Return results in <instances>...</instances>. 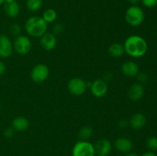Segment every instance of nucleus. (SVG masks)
Listing matches in <instances>:
<instances>
[{
  "label": "nucleus",
  "instance_id": "nucleus-1",
  "mask_svg": "<svg viewBox=\"0 0 157 156\" xmlns=\"http://www.w3.org/2000/svg\"><path fill=\"white\" fill-rule=\"evenodd\" d=\"M123 45L125 53L133 58H142L147 54L148 50L147 41L138 35L129 36L125 40Z\"/></svg>",
  "mask_w": 157,
  "mask_h": 156
},
{
  "label": "nucleus",
  "instance_id": "nucleus-2",
  "mask_svg": "<svg viewBox=\"0 0 157 156\" xmlns=\"http://www.w3.org/2000/svg\"><path fill=\"white\" fill-rule=\"evenodd\" d=\"M25 29L29 36L40 38L47 32L48 24L42 17L32 16L26 20Z\"/></svg>",
  "mask_w": 157,
  "mask_h": 156
},
{
  "label": "nucleus",
  "instance_id": "nucleus-3",
  "mask_svg": "<svg viewBox=\"0 0 157 156\" xmlns=\"http://www.w3.org/2000/svg\"><path fill=\"white\" fill-rule=\"evenodd\" d=\"M125 21L132 27H137L142 24L145 18L144 10L136 5H132L126 10Z\"/></svg>",
  "mask_w": 157,
  "mask_h": 156
},
{
  "label": "nucleus",
  "instance_id": "nucleus-4",
  "mask_svg": "<svg viewBox=\"0 0 157 156\" xmlns=\"http://www.w3.org/2000/svg\"><path fill=\"white\" fill-rule=\"evenodd\" d=\"M94 146L88 141L80 140L72 148V156H95Z\"/></svg>",
  "mask_w": 157,
  "mask_h": 156
},
{
  "label": "nucleus",
  "instance_id": "nucleus-5",
  "mask_svg": "<svg viewBox=\"0 0 157 156\" xmlns=\"http://www.w3.org/2000/svg\"><path fill=\"white\" fill-rule=\"evenodd\" d=\"M32 41L29 37L20 35L16 37L13 42V48L19 55H26L32 49Z\"/></svg>",
  "mask_w": 157,
  "mask_h": 156
},
{
  "label": "nucleus",
  "instance_id": "nucleus-6",
  "mask_svg": "<svg viewBox=\"0 0 157 156\" xmlns=\"http://www.w3.org/2000/svg\"><path fill=\"white\" fill-rule=\"evenodd\" d=\"M67 90L74 96H81L88 88L87 82L81 77H73L67 83Z\"/></svg>",
  "mask_w": 157,
  "mask_h": 156
},
{
  "label": "nucleus",
  "instance_id": "nucleus-7",
  "mask_svg": "<svg viewBox=\"0 0 157 156\" xmlns=\"http://www.w3.org/2000/svg\"><path fill=\"white\" fill-rule=\"evenodd\" d=\"M32 81L36 84L44 83L48 78L49 68L46 64H38L33 67L30 73Z\"/></svg>",
  "mask_w": 157,
  "mask_h": 156
},
{
  "label": "nucleus",
  "instance_id": "nucleus-8",
  "mask_svg": "<svg viewBox=\"0 0 157 156\" xmlns=\"http://www.w3.org/2000/svg\"><path fill=\"white\" fill-rule=\"evenodd\" d=\"M90 89L94 97L101 98L107 94L108 91V84L103 79H98L90 84Z\"/></svg>",
  "mask_w": 157,
  "mask_h": 156
},
{
  "label": "nucleus",
  "instance_id": "nucleus-9",
  "mask_svg": "<svg viewBox=\"0 0 157 156\" xmlns=\"http://www.w3.org/2000/svg\"><path fill=\"white\" fill-rule=\"evenodd\" d=\"M13 43L9 36L0 35V58H8L13 52Z\"/></svg>",
  "mask_w": 157,
  "mask_h": 156
},
{
  "label": "nucleus",
  "instance_id": "nucleus-10",
  "mask_svg": "<svg viewBox=\"0 0 157 156\" xmlns=\"http://www.w3.org/2000/svg\"><path fill=\"white\" fill-rule=\"evenodd\" d=\"M95 154L99 156H107L112 150V144L108 139H101L94 145Z\"/></svg>",
  "mask_w": 157,
  "mask_h": 156
},
{
  "label": "nucleus",
  "instance_id": "nucleus-11",
  "mask_svg": "<svg viewBox=\"0 0 157 156\" xmlns=\"http://www.w3.org/2000/svg\"><path fill=\"white\" fill-rule=\"evenodd\" d=\"M58 40L56 35L51 32H46L40 38V44L44 50L50 51L56 47Z\"/></svg>",
  "mask_w": 157,
  "mask_h": 156
},
{
  "label": "nucleus",
  "instance_id": "nucleus-12",
  "mask_svg": "<svg viewBox=\"0 0 157 156\" xmlns=\"http://www.w3.org/2000/svg\"><path fill=\"white\" fill-rule=\"evenodd\" d=\"M128 97L130 100L136 102V101L140 100L143 98L144 95V87L140 83H135L132 84L129 88L128 92Z\"/></svg>",
  "mask_w": 157,
  "mask_h": 156
},
{
  "label": "nucleus",
  "instance_id": "nucleus-13",
  "mask_svg": "<svg viewBox=\"0 0 157 156\" xmlns=\"http://www.w3.org/2000/svg\"><path fill=\"white\" fill-rule=\"evenodd\" d=\"M114 146L118 151L121 153H128L133 148V142L127 137H120L114 142Z\"/></svg>",
  "mask_w": 157,
  "mask_h": 156
},
{
  "label": "nucleus",
  "instance_id": "nucleus-14",
  "mask_svg": "<svg viewBox=\"0 0 157 156\" xmlns=\"http://www.w3.org/2000/svg\"><path fill=\"white\" fill-rule=\"evenodd\" d=\"M121 72L124 76L127 77H133L136 76L140 72V68L138 64L134 61H126L121 65Z\"/></svg>",
  "mask_w": 157,
  "mask_h": 156
},
{
  "label": "nucleus",
  "instance_id": "nucleus-15",
  "mask_svg": "<svg viewBox=\"0 0 157 156\" xmlns=\"http://www.w3.org/2000/svg\"><path fill=\"white\" fill-rule=\"evenodd\" d=\"M129 124H130V127L133 129L139 130L144 128L147 124V118H146L145 115L141 113H135L132 117L130 118V121H129Z\"/></svg>",
  "mask_w": 157,
  "mask_h": 156
},
{
  "label": "nucleus",
  "instance_id": "nucleus-16",
  "mask_svg": "<svg viewBox=\"0 0 157 156\" xmlns=\"http://www.w3.org/2000/svg\"><path fill=\"white\" fill-rule=\"evenodd\" d=\"M30 126V122L27 118L24 116H17L12 120V127L15 131L24 132L29 129Z\"/></svg>",
  "mask_w": 157,
  "mask_h": 156
},
{
  "label": "nucleus",
  "instance_id": "nucleus-17",
  "mask_svg": "<svg viewBox=\"0 0 157 156\" xmlns=\"http://www.w3.org/2000/svg\"><path fill=\"white\" fill-rule=\"evenodd\" d=\"M4 11L6 15L11 18H15L20 13V6L17 2L11 3H5Z\"/></svg>",
  "mask_w": 157,
  "mask_h": 156
},
{
  "label": "nucleus",
  "instance_id": "nucleus-18",
  "mask_svg": "<svg viewBox=\"0 0 157 156\" xmlns=\"http://www.w3.org/2000/svg\"><path fill=\"white\" fill-rule=\"evenodd\" d=\"M108 53L113 58H121L125 53L124 45L120 43H113L109 47Z\"/></svg>",
  "mask_w": 157,
  "mask_h": 156
},
{
  "label": "nucleus",
  "instance_id": "nucleus-19",
  "mask_svg": "<svg viewBox=\"0 0 157 156\" xmlns=\"http://www.w3.org/2000/svg\"><path fill=\"white\" fill-rule=\"evenodd\" d=\"M58 18V13L53 9H48L43 12L42 18L47 24H51L56 21Z\"/></svg>",
  "mask_w": 157,
  "mask_h": 156
},
{
  "label": "nucleus",
  "instance_id": "nucleus-20",
  "mask_svg": "<svg viewBox=\"0 0 157 156\" xmlns=\"http://www.w3.org/2000/svg\"><path fill=\"white\" fill-rule=\"evenodd\" d=\"M43 5V0H26V9L32 12L39 10Z\"/></svg>",
  "mask_w": 157,
  "mask_h": 156
},
{
  "label": "nucleus",
  "instance_id": "nucleus-21",
  "mask_svg": "<svg viewBox=\"0 0 157 156\" xmlns=\"http://www.w3.org/2000/svg\"><path fill=\"white\" fill-rule=\"evenodd\" d=\"M94 134L93 128L90 126H84L81 128L78 132V136L80 139L83 141H88L89 139L92 137Z\"/></svg>",
  "mask_w": 157,
  "mask_h": 156
},
{
  "label": "nucleus",
  "instance_id": "nucleus-22",
  "mask_svg": "<svg viewBox=\"0 0 157 156\" xmlns=\"http://www.w3.org/2000/svg\"><path fill=\"white\" fill-rule=\"evenodd\" d=\"M147 146L149 149L152 150V151L157 150V137L152 136V137L149 138L147 141Z\"/></svg>",
  "mask_w": 157,
  "mask_h": 156
},
{
  "label": "nucleus",
  "instance_id": "nucleus-23",
  "mask_svg": "<svg viewBox=\"0 0 157 156\" xmlns=\"http://www.w3.org/2000/svg\"><path fill=\"white\" fill-rule=\"evenodd\" d=\"M10 32L13 35L15 36H18V35H21V27L20 26V24L15 23V24H12L10 26Z\"/></svg>",
  "mask_w": 157,
  "mask_h": 156
},
{
  "label": "nucleus",
  "instance_id": "nucleus-24",
  "mask_svg": "<svg viewBox=\"0 0 157 156\" xmlns=\"http://www.w3.org/2000/svg\"><path fill=\"white\" fill-rule=\"evenodd\" d=\"M64 31V25L61 23H56L55 25L53 26V30H52V33L55 35H59L61 34Z\"/></svg>",
  "mask_w": 157,
  "mask_h": 156
},
{
  "label": "nucleus",
  "instance_id": "nucleus-25",
  "mask_svg": "<svg viewBox=\"0 0 157 156\" xmlns=\"http://www.w3.org/2000/svg\"><path fill=\"white\" fill-rule=\"evenodd\" d=\"M136 77H137V80L138 81L140 82V84H144V83L147 82V80H148L149 77L148 76H147V73H142V72H139L138 73V74L136 75Z\"/></svg>",
  "mask_w": 157,
  "mask_h": 156
},
{
  "label": "nucleus",
  "instance_id": "nucleus-26",
  "mask_svg": "<svg viewBox=\"0 0 157 156\" xmlns=\"http://www.w3.org/2000/svg\"><path fill=\"white\" fill-rule=\"evenodd\" d=\"M3 134H4V136L6 138L10 139V138L13 137L14 135H15V129L12 127H8L5 129Z\"/></svg>",
  "mask_w": 157,
  "mask_h": 156
},
{
  "label": "nucleus",
  "instance_id": "nucleus-27",
  "mask_svg": "<svg viewBox=\"0 0 157 156\" xmlns=\"http://www.w3.org/2000/svg\"><path fill=\"white\" fill-rule=\"evenodd\" d=\"M141 2L145 7L153 8L157 5V0H141Z\"/></svg>",
  "mask_w": 157,
  "mask_h": 156
},
{
  "label": "nucleus",
  "instance_id": "nucleus-28",
  "mask_svg": "<svg viewBox=\"0 0 157 156\" xmlns=\"http://www.w3.org/2000/svg\"><path fill=\"white\" fill-rule=\"evenodd\" d=\"M6 70V64L3 61H0V76H2L3 74L5 73Z\"/></svg>",
  "mask_w": 157,
  "mask_h": 156
},
{
  "label": "nucleus",
  "instance_id": "nucleus-29",
  "mask_svg": "<svg viewBox=\"0 0 157 156\" xmlns=\"http://www.w3.org/2000/svg\"><path fill=\"white\" fill-rule=\"evenodd\" d=\"M112 78H113V74H112L111 72L108 71L104 74V79L103 80L107 82V80H112Z\"/></svg>",
  "mask_w": 157,
  "mask_h": 156
},
{
  "label": "nucleus",
  "instance_id": "nucleus-30",
  "mask_svg": "<svg viewBox=\"0 0 157 156\" xmlns=\"http://www.w3.org/2000/svg\"><path fill=\"white\" fill-rule=\"evenodd\" d=\"M128 123L129 122L126 119H122V120H121L119 122V126L121 128H126L127 126V125H128Z\"/></svg>",
  "mask_w": 157,
  "mask_h": 156
},
{
  "label": "nucleus",
  "instance_id": "nucleus-31",
  "mask_svg": "<svg viewBox=\"0 0 157 156\" xmlns=\"http://www.w3.org/2000/svg\"><path fill=\"white\" fill-rule=\"evenodd\" d=\"M142 156H157V155L154 152H153V151H147V152H145L144 154H143Z\"/></svg>",
  "mask_w": 157,
  "mask_h": 156
},
{
  "label": "nucleus",
  "instance_id": "nucleus-32",
  "mask_svg": "<svg viewBox=\"0 0 157 156\" xmlns=\"http://www.w3.org/2000/svg\"><path fill=\"white\" fill-rule=\"evenodd\" d=\"M129 3H130L131 5H136L137 3H139L141 0H127Z\"/></svg>",
  "mask_w": 157,
  "mask_h": 156
},
{
  "label": "nucleus",
  "instance_id": "nucleus-33",
  "mask_svg": "<svg viewBox=\"0 0 157 156\" xmlns=\"http://www.w3.org/2000/svg\"><path fill=\"white\" fill-rule=\"evenodd\" d=\"M125 156H138L137 154H136V153L134 152H128L127 153V154H126Z\"/></svg>",
  "mask_w": 157,
  "mask_h": 156
},
{
  "label": "nucleus",
  "instance_id": "nucleus-34",
  "mask_svg": "<svg viewBox=\"0 0 157 156\" xmlns=\"http://www.w3.org/2000/svg\"><path fill=\"white\" fill-rule=\"evenodd\" d=\"M15 0H5V3H11L15 2Z\"/></svg>",
  "mask_w": 157,
  "mask_h": 156
},
{
  "label": "nucleus",
  "instance_id": "nucleus-35",
  "mask_svg": "<svg viewBox=\"0 0 157 156\" xmlns=\"http://www.w3.org/2000/svg\"><path fill=\"white\" fill-rule=\"evenodd\" d=\"M5 3V0H0V6H2V4Z\"/></svg>",
  "mask_w": 157,
  "mask_h": 156
},
{
  "label": "nucleus",
  "instance_id": "nucleus-36",
  "mask_svg": "<svg viewBox=\"0 0 157 156\" xmlns=\"http://www.w3.org/2000/svg\"><path fill=\"white\" fill-rule=\"evenodd\" d=\"M98 156H99V155H98Z\"/></svg>",
  "mask_w": 157,
  "mask_h": 156
}]
</instances>
